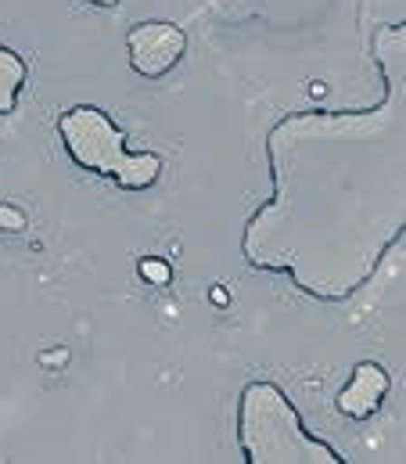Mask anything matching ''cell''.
<instances>
[{
  "instance_id": "obj_7",
  "label": "cell",
  "mask_w": 406,
  "mask_h": 464,
  "mask_svg": "<svg viewBox=\"0 0 406 464\" xmlns=\"http://www.w3.org/2000/svg\"><path fill=\"white\" fill-rule=\"evenodd\" d=\"M140 274L148 285H169V277H173L166 259H140Z\"/></svg>"
},
{
  "instance_id": "obj_3",
  "label": "cell",
  "mask_w": 406,
  "mask_h": 464,
  "mask_svg": "<svg viewBox=\"0 0 406 464\" xmlns=\"http://www.w3.org/2000/svg\"><path fill=\"white\" fill-rule=\"evenodd\" d=\"M58 140L72 166L111 180L119 191L140 195L162 180L166 159L159 151H133L122 126L98 105H72L58 116Z\"/></svg>"
},
{
  "instance_id": "obj_6",
  "label": "cell",
  "mask_w": 406,
  "mask_h": 464,
  "mask_svg": "<svg viewBox=\"0 0 406 464\" xmlns=\"http://www.w3.org/2000/svg\"><path fill=\"white\" fill-rule=\"evenodd\" d=\"M25 80H29V65L25 58L0 44V116H11L22 102V91H25Z\"/></svg>"
},
{
  "instance_id": "obj_2",
  "label": "cell",
  "mask_w": 406,
  "mask_h": 464,
  "mask_svg": "<svg viewBox=\"0 0 406 464\" xmlns=\"http://www.w3.org/2000/svg\"><path fill=\"white\" fill-rule=\"evenodd\" d=\"M234 432L245 464H349L345 454L305 425L292 396L266 378L241 389Z\"/></svg>"
},
{
  "instance_id": "obj_9",
  "label": "cell",
  "mask_w": 406,
  "mask_h": 464,
  "mask_svg": "<svg viewBox=\"0 0 406 464\" xmlns=\"http://www.w3.org/2000/svg\"><path fill=\"white\" fill-rule=\"evenodd\" d=\"M87 4H94V7H115L119 0H87Z\"/></svg>"
},
{
  "instance_id": "obj_1",
  "label": "cell",
  "mask_w": 406,
  "mask_h": 464,
  "mask_svg": "<svg viewBox=\"0 0 406 464\" xmlns=\"http://www.w3.org/2000/svg\"><path fill=\"white\" fill-rule=\"evenodd\" d=\"M382 98L367 109H299L266 133L270 198L248 217L241 256L316 303L371 285L406 231V29L371 40Z\"/></svg>"
},
{
  "instance_id": "obj_5",
  "label": "cell",
  "mask_w": 406,
  "mask_h": 464,
  "mask_svg": "<svg viewBox=\"0 0 406 464\" xmlns=\"http://www.w3.org/2000/svg\"><path fill=\"white\" fill-rule=\"evenodd\" d=\"M389 389H392V374H389L382 363L363 360V363L353 367L349 382L338 389L334 407H338V414H345L349 421H371V418L382 411Z\"/></svg>"
},
{
  "instance_id": "obj_4",
  "label": "cell",
  "mask_w": 406,
  "mask_h": 464,
  "mask_svg": "<svg viewBox=\"0 0 406 464\" xmlns=\"http://www.w3.org/2000/svg\"><path fill=\"white\" fill-rule=\"evenodd\" d=\"M126 54H130V69L140 80H162L169 76L184 54H188V33L177 22H140L126 33Z\"/></svg>"
},
{
  "instance_id": "obj_8",
  "label": "cell",
  "mask_w": 406,
  "mask_h": 464,
  "mask_svg": "<svg viewBox=\"0 0 406 464\" xmlns=\"http://www.w3.org/2000/svg\"><path fill=\"white\" fill-rule=\"evenodd\" d=\"M25 227V213L14 206H0V231H22Z\"/></svg>"
}]
</instances>
